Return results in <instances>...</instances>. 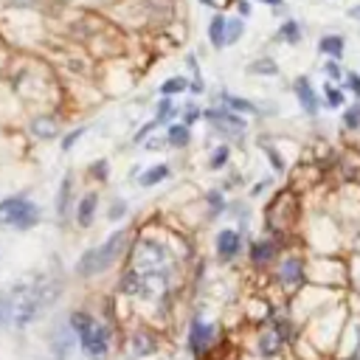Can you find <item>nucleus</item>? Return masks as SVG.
<instances>
[{"label": "nucleus", "mask_w": 360, "mask_h": 360, "mask_svg": "<svg viewBox=\"0 0 360 360\" xmlns=\"http://www.w3.org/2000/svg\"><path fill=\"white\" fill-rule=\"evenodd\" d=\"M11 295V318L22 326V323H31L34 318H39L59 295V284L56 281H37L31 284L28 290H17V292H8Z\"/></svg>", "instance_id": "f257e3e1"}, {"label": "nucleus", "mask_w": 360, "mask_h": 360, "mask_svg": "<svg viewBox=\"0 0 360 360\" xmlns=\"http://www.w3.org/2000/svg\"><path fill=\"white\" fill-rule=\"evenodd\" d=\"M169 270H172V256H169V250L163 245H158V242H141L135 248V253H132V270H129L132 276L166 281Z\"/></svg>", "instance_id": "f03ea898"}, {"label": "nucleus", "mask_w": 360, "mask_h": 360, "mask_svg": "<svg viewBox=\"0 0 360 360\" xmlns=\"http://www.w3.org/2000/svg\"><path fill=\"white\" fill-rule=\"evenodd\" d=\"M124 242H127V231H115V233H110V239H107L104 245H98V248L87 250V253L79 259L76 270H79L82 276H96V273L107 270V267L121 256Z\"/></svg>", "instance_id": "7ed1b4c3"}, {"label": "nucleus", "mask_w": 360, "mask_h": 360, "mask_svg": "<svg viewBox=\"0 0 360 360\" xmlns=\"http://www.w3.org/2000/svg\"><path fill=\"white\" fill-rule=\"evenodd\" d=\"M70 326L76 329V335H79V340H82V349H84L87 354L101 357V354L107 352V343H110L107 326L96 323V321H93L90 315H84V312H76V315L70 318Z\"/></svg>", "instance_id": "20e7f679"}, {"label": "nucleus", "mask_w": 360, "mask_h": 360, "mask_svg": "<svg viewBox=\"0 0 360 360\" xmlns=\"http://www.w3.org/2000/svg\"><path fill=\"white\" fill-rule=\"evenodd\" d=\"M39 219V208L34 202H28L25 197H8L0 202V222L8 228H31Z\"/></svg>", "instance_id": "39448f33"}, {"label": "nucleus", "mask_w": 360, "mask_h": 360, "mask_svg": "<svg viewBox=\"0 0 360 360\" xmlns=\"http://www.w3.org/2000/svg\"><path fill=\"white\" fill-rule=\"evenodd\" d=\"M205 118L222 135H239V132H245V118H239L233 110H208Z\"/></svg>", "instance_id": "423d86ee"}, {"label": "nucleus", "mask_w": 360, "mask_h": 360, "mask_svg": "<svg viewBox=\"0 0 360 360\" xmlns=\"http://www.w3.org/2000/svg\"><path fill=\"white\" fill-rule=\"evenodd\" d=\"M211 340H214V326H208V323H202L200 318H194V321H191V335H188L191 352H194V354H202V352L211 346Z\"/></svg>", "instance_id": "0eeeda50"}, {"label": "nucleus", "mask_w": 360, "mask_h": 360, "mask_svg": "<svg viewBox=\"0 0 360 360\" xmlns=\"http://www.w3.org/2000/svg\"><path fill=\"white\" fill-rule=\"evenodd\" d=\"M295 96H298V104L304 107V112H309V115L318 112V98H315V90H312V84H309L307 76L295 79Z\"/></svg>", "instance_id": "6e6552de"}, {"label": "nucleus", "mask_w": 360, "mask_h": 360, "mask_svg": "<svg viewBox=\"0 0 360 360\" xmlns=\"http://www.w3.org/2000/svg\"><path fill=\"white\" fill-rule=\"evenodd\" d=\"M239 245H242V239H239L236 231H219V236H217V250H219L222 259H233V256L239 253Z\"/></svg>", "instance_id": "1a4fd4ad"}, {"label": "nucleus", "mask_w": 360, "mask_h": 360, "mask_svg": "<svg viewBox=\"0 0 360 360\" xmlns=\"http://www.w3.org/2000/svg\"><path fill=\"white\" fill-rule=\"evenodd\" d=\"M208 39L214 48H225V17L222 14H214L211 22H208Z\"/></svg>", "instance_id": "9d476101"}, {"label": "nucleus", "mask_w": 360, "mask_h": 360, "mask_svg": "<svg viewBox=\"0 0 360 360\" xmlns=\"http://www.w3.org/2000/svg\"><path fill=\"white\" fill-rule=\"evenodd\" d=\"M318 51H321V53H326V56H332V59H340V56H343V37H338V34L321 37Z\"/></svg>", "instance_id": "9b49d317"}, {"label": "nucleus", "mask_w": 360, "mask_h": 360, "mask_svg": "<svg viewBox=\"0 0 360 360\" xmlns=\"http://www.w3.org/2000/svg\"><path fill=\"white\" fill-rule=\"evenodd\" d=\"M93 214H96V194H87V197H82V202L76 205V222L84 228V225L93 222Z\"/></svg>", "instance_id": "f8f14e48"}, {"label": "nucleus", "mask_w": 360, "mask_h": 360, "mask_svg": "<svg viewBox=\"0 0 360 360\" xmlns=\"http://www.w3.org/2000/svg\"><path fill=\"white\" fill-rule=\"evenodd\" d=\"M301 262L298 259H287L284 264H281V270H278V278H281V284H298L301 281Z\"/></svg>", "instance_id": "ddd939ff"}, {"label": "nucleus", "mask_w": 360, "mask_h": 360, "mask_svg": "<svg viewBox=\"0 0 360 360\" xmlns=\"http://www.w3.org/2000/svg\"><path fill=\"white\" fill-rule=\"evenodd\" d=\"M191 141V135H188V127L186 124H174V127H169V132H166V143L169 146H186Z\"/></svg>", "instance_id": "4468645a"}, {"label": "nucleus", "mask_w": 360, "mask_h": 360, "mask_svg": "<svg viewBox=\"0 0 360 360\" xmlns=\"http://www.w3.org/2000/svg\"><path fill=\"white\" fill-rule=\"evenodd\" d=\"M31 129H34V135H39V138H56L59 124H56L53 118H34Z\"/></svg>", "instance_id": "2eb2a0df"}, {"label": "nucleus", "mask_w": 360, "mask_h": 360, "mask_svg": "<svg viewBox=\"0 0 360 360\" xmlns=\"http://www.w3.org/2000/svg\"><path fill=\"white\" fill-rule=\"evenodd\" d=\"M152 352H155V340H152V335L138 332V335L132 338V354L141 357V354H152Z\"/></svg>", "instance_id": "dca6fc26"}, {"label": "nucleus", "mask_w": 360, "mask_h": 360, "mask_svg": "<svg viewBox=\"0 0 360 360\" xmlns=\"http://www.w3.org/2000/svg\"><path fill=\"white\" fill-rule=\"evenodd\" d=\"M273 253H276V248H273L270 242H256V245L250 248V259H253L256 264L270 262V259H273Z\"/></svg>", "instance_id": "f3484780"}, {"label": "nucleus", "mask_w": 360, "mask_h": 360, "mask_svg": "<svg viewBox=\"0 0 360 360\" xmlns=\"http://www.w3.org/2000/svg\"><path fill=\"white\" fill-rule=\"evenodd\" d=\"M281 340H284V338H278V335H273V332H267V335H262V338H259V352L270 357V354H276V352H281Z\"/></svg>", "instance_id": "a211bd4d"}, {"label": "nucleus", "mask_w": 360, "mask_h": 360, "mask_svg": "<svg viewBox=\"0 0 360 360\" xmlns=\"http://www.w3.org/2000/svg\"><path fill=\"white\" fill-rule=\"evenodd\" d=\"M278 39H284V42L295 45V42L301 39V25H298L295 20H287V22L278 28Z\"/></svg>", "instance_id": "6ab92c4d"}, {"label": "nucleus", "mask_w": 360, "mask_h": 360, "mask_svg": "<svg viewBox=\"0 0 360 360\" xmlns=\"http://www.w3.org/2000/svg\"><path fill=\"white\" fill-rule=\"evenodd\" d=\"M68 205H70V174H65V180H62V188H59V197H56V214L65 217Z\"/></svg>", "instance_id": "aec40b11"}, {"label": "nucleus", "mask_w": 360, "mask_h": 360, "mask_svg": "<svg viewBox=\"0 0 360 360\" xmlns=\"http://www.w3.org/2000/svg\"><path fill=\"white\" fill-rule=\"evenodd\" d=\"M169 174V166H152V169H146L143 174H141V186H155V183H160L163 177Z\"/></svg>", "instance_id": "412c9836"}, {"label": "nucleus", "mask_w": 360, "mask_h": 360, "mask_svg": "<svg viewBox=\"0 0 360 360\" xmlns=\"http://www.w3.org/2000/svg\"><path fill=\"white\" fill-rule=\"evenodd\" d=\"M222 98H225V104H228L233 112H236V110H239V112H256V104H250L248 98H239V96H231V93H225Z\"/></svg>", "instance_id": "4be33fe9"}, {"label": "nucleus", "mask_w": 360, "mask_h": 360, "mask_svg": "<svg viewBox=\"0 0 360 360\" xmlns=\"http://www.w3.org/2000/svg\"><path fill=\"white\" fill-rule=\"evenodd\" d=\"M242 31H245L242 20H225V45L236 42V39L242 37Z\"/></svg>", "instance_id": "5701e85b"}, {"label": "nucleus", "mask_w": 360, "mask_h": 360, "mask_svg": "<svg viewBox=\"0 0 360 360\" xmlns=\"http://www.w3.org/2000/svg\"><path fill=\"white\" fill-rule=\"evenodd\" d=\"M188 84H186V79H180V76H174V79H166L163 84H160V93L163 96H174V93H183Z\"/></svg>", "instance_id": "b1692460"}, {"label": "nucleus", "mask_w": 360, "mask_h": 360, "mask_svg": "<svg viewBox=\"0 0 360 360\" xmlns=\"http://www.w3.org/2000/svg\"><path fill=\"white\" fill-rule=\"evenodd\" d=\"M250 73H264V76H276L278 70H276V65L270 62V59H259V62H250V68H248Z\"/></svg>", "instance_id": "393cba45"}, {"label": "nucleus", "mask_w": 360, "mask_h": 360, "mask_svg": "<svg viewBox=\"0 0 360 360\" xmlns=\"http://www.w3.org/2000/svg\"><path fill=\"white\" fill-rule=\"evenodd\" d=\"M11 321V295L8 292H0V326Z\"/></svg>", "instance_id": "a878e982"}, {"label": "nucleus", "mask_w": 360, "mask_h": 360, "mask_svg": "<svg viewBox=\"0 0 360 360\" xmlns=\"http://www.w3.org/2000/svg\"><path fill=\"white\" fill-rule=\"evenodd\" d=\"M323 90H326V104H329V107H340V104H343V93H340L338 87L326 84Z\"/></svg>", "instance_id": "bb28decb"}, {"label": "nucleus", "mask_w": 360, "mask_h": 360, "mask_svg": "<svg viewBox=\"0 0 360 360\" xmlns=\"http://www.w3.org/2000/svg\"><path fill=\"white\" fill-rule=\"evenodd\" d=\"M172 115H174V107H172V101H169V98H163V101L158 104V118H155V121H158V124H163V121H166V118H172Z\"/></svg>", "instance_id": "cd10ccee"}, {"label": "nucleus", "mask_w": 360, "mask_h": 360, "mask_svg": "<svg viewBox=\"0 0 360 360\" xmlns=\"http://www.w3.org/2000/svg\"><path fill=\"white\" fill-rule=\"evenodd\" d=\"M343 124H346V127H352V129H354V127H360V104H354V107H349V110H346Z\"/></svg>", "instance_id": "c85d7f7f"}, {"label": "nucleus", "mask_w": 360, "mask_h": 360, "mask_svg": "<svg viewBox=\"0 0 360 360\" xmlns=\"http://www.w3.org/2000/svg\"><path fill=\"white\" fill-rule=\"evenodd\" d=\"M228 160V146H219L214 155H211V169H222Z\"/></svg>", "instance_id": "c756f323"}, {"label": "nucleus", "mask_w": 360, "mask_h": 360, "mask_svg": "<svg viewBox=\"0 0 360 360\" xmlns=\"http://www.w3.org/2000/svg\"><path fill=\"white\" fill-rule=\"evenodd\" d=\"M208 205H211L214 214H219V211H222V194H219V191H211V194H208Z\"/></svg>", "instance_id": "7c9ffc66"}, {"label": "nucleus", "mask_w": 360, "mask_h": 360, "mask_svg": "<svg viewBox=\"0 0 360 360\" xmlns=\"http://www.w3.org/2000/svg\"><path fill=\"white\" fill-rule=\"evenodd\" d=\"M346 84L352 87V93L360 96V76H357V73H349V76H346Z\"/></svg>", "instance_id": "2f4dec72"}, {"label": "nucleus", "mask_w": 360, "mask_h": 360, "mask_svg": "<svg viewBox=\"0 0 360 360\" xmlns=\"http://www.w3.org/2000/svg\"><path fill=\"white\" fill-rule=\"evenodd\" d=\"M121 214H127V205H124L121 200H115V205H112V211H110V217H112V219H118Z\"/></svg>", "instance_id": "473e14b6"}, {"label": "nucleus", "mask_w": 360, "mask_h": 360, "mask_svg": "<svg viewBox=\"0 0 360 360\" xmlns=\"http://www.w3.org/2000/svg\"><path fill=\"white\" fill-rule=\"evenodd\" d=\"M200 118V110L197 107H186V124H194Z\"/></svg>", "instance_id": "72a5a7b5"}, {"label": "nucleus", "mask_w": 360, "mask_h": 360, "mask_svg": "<svg viewBox=\"0 0 360 360\" xmlns=\"http://www.w3.org/2000/svg\"><path fill=\"white\" fill-rule=\"evenodd\" d=\"M82 132H84V129H73V132H70V135H68V138L62 141V146H65V149H70V146H73V141H76V138H79Z\"/></svg>", "instance_id": "f704fd0d"}, {"label": "nucleus", "mask_w": 360, "mask_h": 360, "mask_svg": "<svg viewBox=\"0 0 360 360\" xmlns=\"http://www.w3.org/2000/svg\"><path fill=\"white\" fill-rule=\"evenodd\" d=\"M326 73H329L332 79H340V70H338V65H335V62H326Z\"/></svg>", "instance_id": "c9c22d12"}, {"label": "nucleus", "mask_w": 360, "mask_h": 360, "mask_svg": "<svg viewBox=\"0 0 360 360\" xmlns=\"http://www.w3.org/2000/svg\"><path fill=\"white\" fill-rule=\"evenodd\" d=\"M267 155H270V160H273V166H276V169H284V163L278 160V155H276L273 149H267Z\"/></svg>", "instance_id": "e433bc0d"}, {"label": "nucleus", "mask_w": 360, "mask_h": 360, "mask_svg": "<svg viewBox=\"0 0 360 360\" xmlns=\"http://www.w3.org/2000/svg\"><path fill=\"white\" fill-rule=\"evenodd\" d=\"M239 14H242V17H248V14H250V6H248V0H239Z\"/></svg>", "instance_id": "4c0bfd02"}, {"label": "nucleus", "mask_w": 360, "mask_h": 360, "mask_svg": "<svg viewBox=\"0 0 360 360\" xmlns=\"http://www.w3.org/2000/svg\"><path fill=\"white\" fill-rule=\"evenodd\" d=\"M93 172L104 177V174H107V163H93Z\"/></svg>", "instance_id": "58836bf2"}, {"label": "nucleus", "mask_w": 360, "mask_h": 360, "mask_svg": "<svg viewBox=\"0 0 360 360\" xmlns=\"http://www.w3.org/2000/svg\"><path fill=\"white\" fill-rule=\"evenodd\" d=\"M349 17H354V20H360V6H354V8H349Z\"/></svg>", "instance_id": "ea45409f"}, {"label": "nucleus", "mask_w": 360, "mask_h": 360, "mask_svg": "<svg viewBox=\"0 0 360 360\" xmlns=\"http://www.w3.org/2000/svg\"><path fill=\"white\" fill-rule=\"evenodd\" d=\"M259 3H267V6H284V0H259Z\"/></svg>", "instance_id": "a19ab883"}, {"label": "nucleus", "mask_w": 360, "mask_h": 360, "mask_svg": "<svg viewBox=\"0 0 360 360\" xmlns=\"http://www.w3.org/2000/svg\"><path fill=\"white\" fill-rule=\"evenodd\" d=\"M200 3H202V6H214V0H200Z\"/></svg>", "instance_id": "79ce46f5"}]
</instances>
